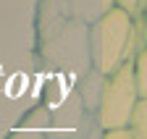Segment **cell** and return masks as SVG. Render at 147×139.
<instances>
[{"label": "cell", "instance_id": "cell-1", "mask_svg": "<svg viewBox=\"0 0 147 139\" xmlns=\"http://www.w3.org/2000/svg\"><path fill=\"white\" fill-rule=\"evenodd\" d=\"M89 47H92V68L110 76L123 63H131L139 50L147 47V42L137 19L116 5L100 21L89 26Z\"/></svg>", "mask_w": 147, "mask_h": 139}, {"label": "cell", "instance_id": "cell-2", "mask_svg": "<svg viewBox=\"0 0 147 139\" xmlns=\"http://www.w3.org/2000/svg\"><path fill=\"white\" fill-rule=\"evenodd\" d=\"M40 55L55 74L71 79H82L92 68V47H89V26L82 21H66L47 37L37 40Z\"/></svg>", "mask_w": 147, "mask_h": 139}, {"label": "cell", "instance_id": "cell-3", "mask_svg": "<svg viewBox=\"0 0 147 139\" xmlns=\"http://www.w3.org/2000/svg\"><path fill=\"white\" fill-rule=\"evenodd\" d=\"M139 89L134 81V68L131 63H123L118 71H113L105 81V95H102V105L97 110V118L105 131H118L129 129L131 115L139 105Z\"/></svg>", "mask_w": 147, "mask_h": 139}, {"label": "cell", "instance_id": "cell-4", "mask_svg": "<svg viewBox=\"0 0 147 139\" xmlns=\"http://www.w3.org/2000/svg\"><path fill=\"white\" fill-rule=\"evenodd\" d=\"M84 118H87V108L79 92L74 89L58 108L50 110V139H74Z\"/></svg>", "mask_w": 147, "mask_h": 139}, {"label": "cell", "instance_id": "cell-5", "mask_svg": "<svg viewBox=\"0 0 147 139\" xmlns=\"http://www.w3.org/2000/svg\"><path fill=\"white\" fill-rule=\"evenodd\" d=\"M5 139H50V110L45 105L29 108Z\"/></svg>", "mask_w": 147, "mask_h": 139}, {"label": "cell", "instance_id": "cell-6", "mask_svg": "<svg viewBox=\"0 0 147 139\" xmlns=\"http://www.w3.org/2000/svg\"><path fill=\"white\" fill-rule=\"evenodd\" d=\"M58 5L63 8L66 19L82 21V24L92 26L95 21H100L108 11L116 8V0H58Z\"/></svg>", "mask_w": 147, "mask_h": 139}, {"label": "cell", "instance_id": "cell-7", "mask_svg": "<svg viewBox=\"0 0 147 139\" xmlns=\"http://www.w3.org/2000/svg\"><path fill=\"white\" fill-rule=\"evenodd\" d=\"M105 81H108V76L100 74L97 68H89L82 79H76V92H79V97L84 102L87 113L97 115V110L102 105V95H105Z\"/></svg>", "mask_w": 147, "mask_h": 139}, {"label": "cell", "instance_id": "cell-8", "mask_svg": "<svg viewBox=\"0 0 147 139\" xmlns=\"http://www.w3.org/2000/svg\"><path fill=\"white\" fill-rule=\"evenodd\" d=\"M131 68H134V81H137L139 97L147 100V47H142L137 53V58L131 60Z\"/></svg>", "mask_w": 147, "mask_h": 139}, {"label": "cell", "instance_id": "cell-9", "mask_svg": "<svg viewBox=\"0 0 147 139\" xmlns=\"http://www.w3.org/2000/svg\"><path fill=\"white\" fill-rule=\"evenodd\" d=\"M129 134H131V139H147V100H139L131 115V124H129Z\"/></svg>", "mask_w": 147, "mask_h": 139}, {"label": "cell", "instance_id": "cell-10", "mask_svg": "<svg viewBox=\"0 0 147 139\" xmlns=\"http://www.w3.org/2000/svg\"><path fill=\"white\" fill-rule=\"evenodd\" d=\"M74 139H105V129H102V124H100V118H97L95 113H87L84 124L79 126V131H76V136H74Z\"/></svg>", "mask_w": 147, "mask_h": 139}, {"label": "cell", "instance_id": "cell-11", "mask_svg": "<svg viewBox=\"0 0 147 139\" xmlns=\"http://www.w3.org/2000/svg\"><path fill=\"white\" fill-rule=\"evenodd\" d=\"M116 5H118L121 11H126V13L137 16V13H139V8H142V0H116Z\"/></svg>", "mask_w": 147, "mask_h": 139}, {"label": "cell", "instance_id": "cell-12", "mask_svg": "<svg viewBox=\"0 0 147 139\" xmlns=\"http://www.w3.org/2000/svg\"><path fill=\"white\" fill-rule=\"evenodd\" d=\"M134 19H137V24H139V29L144 34V42H147V0H142V8H139V13Z\"/></svg>", "mask_w": 147, "mask_h": 139}, {"label": "cell", "instance_id": "cell-13", "mask_svg": "<svg viewBox=\"0 0 147 139\" xmlns=\"http://www.w3.org/2000/svg\"><path fill=\"white\" fill-rule=\"evenodd\" d=\"M105 139H131L129 129H118V131H105Z\"/></svg>", "mask_w": 147, "mask_h": 139}]
</instances>
